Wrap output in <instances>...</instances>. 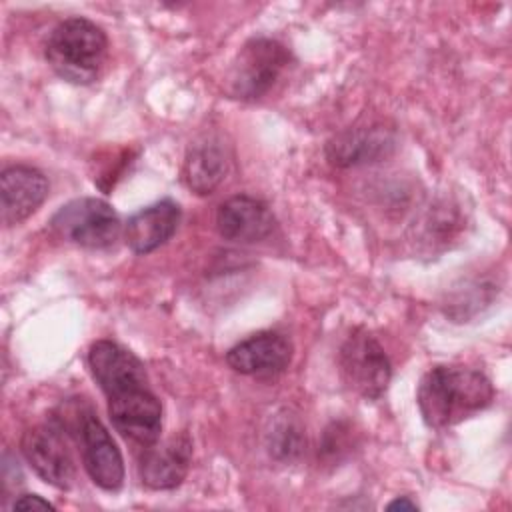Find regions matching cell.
<instances>
[{
  "instance_id": "obj_3",
  "label": "cell",
  "mask_w": 512,
  "mask_h": 512,
  "mask_svg": "<svg viewBox=\"0 0 512 512\" xmlns=\"http://www.w3.org/2000/svg\"><path fill=\"white\" fill-rule=\"evenodd\" d=\"M56 422L76 436L82 450L84 470L90 480L106 492L120 490L124 484V460L120 448L92 408L74 404L64 408V418H56Z\"/></svg>"
},
{
  "instance_id": "obj_10",
  "label": "cell",
  "mask_w": 512,
  "mask_h": 512,
  "mask_svg": "<svg viewBox=\"0 0 512 512\" xmlns=\"http://www.w3.org/2000/svg\"><path fill=\"white\" fill-rule=\"evenodd\" d=\"M292 342L272 330L256 332L226 352V364L244 376L274 378L292 362Z\"/></svg>"
},
{
  "instance_id": "obj_14",
  "label": "cell",
  "mask_w": 512,
  "mask_h": 512,
  "mask_svg": "<svg viewBox=\"0 0 512 512\" xmlns=\"http://www.w3.org/2000/svg\"><path fill=\"white\" fill-rule=\"evenodd\" d=\"M180 216V206L170 198L138 210L126 222L124 240L128 248L134 254H150L158 250L176 234Z\"/></svg>"
},
{
  "instance_id": "obj_2",
  "label": "cell",
  "mask_w": 512,
  "mask_h": 512,
  "mask_svg": "<svg viewBox=\"0 0 512 512\" xmlns=\"http://www.w3.org/2000/svg\"><path fill=\"white\" fill-rule=\"evenodd\" d=\"M108 56V38L104 30L88 18L72 16L54 26L46 42V60L50 68L66 82H94Z\"/></svg>"
},
{
  "instance_id": "obj_7",
  "label": "cell",
  "mask_w": 512,
  "mask_h": 512,
  "mask_svg": "<svg viewBox=\"0 0 512 512\" xmlns=\"http://www.w3.org/2000/svg\"><path fill=\"white\" fill-rule=\"evenodd\" d=\"M20 450L46 484L58 490H68L74 484L76 464L66 444L64 428L56 420L28 428L20 438Z\"/></svg>"
},
{
  "instance_id": "obj_18",
  "label": "cell",
  "mask_w": 512,
  "mask_h": 512,
  "mask_svg": "<svg viewBox=\"0 0 512 512\" xmlns=\"http://www.w3.org/2000/svg\"><path fill=\"white\" fill-rule=\"evenodd\" d=\"M12 510H54L56 506L48 500H44L42 496L38 494H20L12 506Z\"/></svg>"
},
{
  "instance_id": "obj_16",
  "label": "cell",
  "mask_w": 512,
  "mask_h": 512,
  "mask_svg": "<svg viewBox=\"0 0 512 512\" xmlns=\"http://www.w3.org/2000/svg\"><path fill=\"white\" fill-rule=\"evenodd\" d=\"M226 172H228V158L224 148L218 142L202 140L190 146L184 160L182 176L186 186L192 192L200 196L212 194L226 178Z\"/></svg>"
},
{
  "instance_id": "obj_8",
  "label": "cell",
  "mask_w": 512,
  "mask_h": 512,
  "mask_svg": "<svg viewBox=\"0 0 512 512\" xmlns=\"http://www.w3.org/2000/svg\"><path fill=\"white\" fill-rule=\"evenodd\" d=\"M108 416L116 432L144 448L156 444L160 438L162 404L148 386L110 396Z\"/></svg>"
},
{
  "instance_id": "obj_9",
  "label": "cell",
  "mask_w": 512,
  "mask_h": 512,
  "mask_svg": "<svg viewBox=\"0 0 512 512\" xmlns=\"http://www.w3.org/2000/svg\"><path fill=\"white\" fill-rule=\"evenodd\" d=\"M88 368L106 398L132 388L148 386L144 362L112 340H96L88 350Z\"/></svg>"
},
{
  "instance_id": "obj_12",
  "label": "cell",
  "mask_w": 512,
  "mask_h": 512,
  "mask_svg": "<svg viewBox=\"0 0 512 512\" xmlns=\"http://www.w3.org/2000/svg\"><path fill=\"white\" fill-rule=\"evenodd\" d=\"M274 226L276 218L268 204L248 194L230 196L216 212L218 234L230 242H260L272 234Z\"/></svg>"
},
{
  "instance_id": "obj_6",
  "label": "cell",
  "mask_w": 512,
  "mask_h": 512,
  "mask_svg": "<svg viewBox=\"0 0 512 512\" xmlns=\"http://www.w3.org/2000/svg\"><path fill=\"white\" fill-rule=\"evenodd\" d=\"M290 62V52L272 38L248 40L232 66L230 94L242 100L264 96Z\"/></svg>"
},
{
  "instance_id": "obj_17",
  "label": "cell",
  "mask_w": 512,
  "mask_h": 512,
  "mask_svg": "<svg viewBox=\"0 0 512 512\" xmlns=\"http://www.w3.org/2000/svg\"><path fill=\"white\" fill-rule=\"evenodd\" d=\"M268 452L278 460H294L302 448H304V434L302 426L296 422V418L280 414L268 432L266 438Z\"/></svg>"
},
{
  "instance_id": "obj_15",
  "label": "cell",
  "mask_w": 512,
  "mask_h": 512,
  "mask_svg": "<svg viewBox=\"0 0 512 512\" xmlns=\"http://www.w3.org/2000/svg\"><path fill=\"white\" fill-rule=\"evenodd\" d=\"M394 148V136L380 128H358L348 130L326 146V156L334 166H358L376 162Z\"/></svg>"
},
{
  "instance_id": "obj_5",
  "label": "cell",
  "mask_w": 512,
  "mask_h": 512,
  "mask_svg": "<svg viewBox=\"0 0 512 512\" xmlns=\"http://www.w3.org/2000/svg\"><path fill=\"white\" fill-rule=\"evenodd\" d=\"M338 364L348 388L366 400H378L392 378V366L384 348L364 328H356L346 336L340 346Z\"/></svg>"
},
{
  "instance_id": "obj_19",
  "label": "cell",
  "mask_w": 512,
  "mask_h": 512,
  "mask_svg": "<svg viewBox=\"0 0 512 512\" xmlns=\"http://www.w3.org/2000/svg\"><path fill=\"white\" fill-rule=\"evenodd\" d=\"M386 510H418V504L410 500V496H398L386 506Z\"/></svg>"
},
{
  "instance_id": "obj_13",
  "label": "cell",
  "mask_w": 512,
  "mask_h": 512,
  "mask_svg": "<svg viewBox=\"0 0 512 512\" xmlns=\"http://www.w3.org/2000/svg\"><path fill=\"white\" fill-rule=\"evenodd\" d=\"M192 462V440L186 432L162 444L146 446L140 458V480L152 490H172L182 484Z\"/></svg>"
},
{
  "instance_id": "obj_11",
  "label": "cell",
  "mask_w": 512,
  "mask_h": 512,
  "mask_svg": "<svg viewBox=\"0 0 512 512\" xmlns=\"http://www.w3.org/2000/svg\"><path fill=\"white\" fill-rule=\"evenodd\" d=\"M46 176L32 166L14 164L0 174V218L14 226L32 216L48 196Z\"/></svg>"
},
{
  "instance_id": "obj_4",
  "label": "cell",
  "mask_w": 512,
  "mask_h": 512,
  "mask_svg": "<svg viewBox=\"0 0 512 512\" xmlns=\"http://www.w3.org/2000/svg\"><path fill=\"white\" fill-rule=\"evenodd\" d=\"M52 230L66 242L88 250L110 248L122 230L116 210L102 198H74L58 208Z\"/></svg>"
},
{
  "instance_id": "obj_1",
  "label": "cell",
  "mask_w": 512,
  "mask_h": 512,
  "mask_svg": "<svg viewBox=\"0 0 512 512\" xmlns=\"http://www.w3.org/2000/svg\"><path fill=\"white\" fill-rule=\"evenodd\" d=\"M494 400V386L488 376L462 364H442L430 368L416 390L418 410L426 426L434 430L450 428Z\"/></svg>"
}]
</instances>
